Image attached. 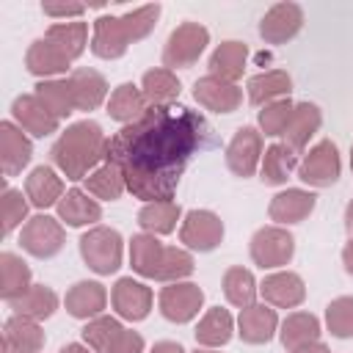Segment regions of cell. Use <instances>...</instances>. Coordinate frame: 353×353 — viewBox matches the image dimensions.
Returning a JSON list of instances; mask_svg holds the SVG:
<instances>
[{
	"label": "cell",
	"mask_w": 353,
	"mask_h": 353,
	"mask_svg": "<svg viewBox=\"0 0 353 353\" xmlns=\"http://www.w3.org/2000/svg\"><path fill=\"white\" fill-rule=\"evenodd\" d=\"M223 295L226 301L234 306V309H245L251 303H256V295H259V284L254 279V273L243 265H232L226 268L223 273Z\"/></svg>",
	"instance_id": "cell-40"
},
{
	"label": "cell",
	"mask_w": 353,
	"mask_h": 353,
	"mask_svg": "<svg viewBox=\"0 0 353 353\" xmlns=\"http://www.w3.org/2000/svg\"><path fill=\"white\" fill-rule=\"evenodd\" d=\"M218 138L210 121L185 105L149 108L132 124H124L108 138V163L119 165L127 190L149 201H174L188 163Z\"/></svg>",
	"instance_id": "cell-1"
},
{
	"label": "cell",
	"mask_w": 353,
	"mask_h": 353,
	"mask_svg": "<svg viewBox=\"0 0 353 353\" xmlns=\"http://www.w3.org/2000/svg\"><path fill=\"white\" fill-rule=\"evenodd\" d=\"M63 306L74 320H94L99 314H105L108 306V290L99 281H74L66 295H63Z\"/></svg>",
	"instance_id": "cell-22"
},
{
	"label": "cell",
	"mask_w": 353,
	"mask_h": 353,
	"mask_svg": "<svg viewBox=\"0 0 353 353\" xmlns=\"http://www.w3.org/2000/svg\"><path fill=\"white\" fill-rule=\"evenodd\" d=\"M303 28V8L292 0H281L265 11L259 19V36L265 44H287Z\"/></svg>",
	"instance_id": "cell-15"
},
{
	"label": "cell",
	"mask_w": 353,
	"mask_h": 353,
	"mask_svg": "<svg viewBox=\"0 0 353 353\" xmlns=\"http://www.w3.org/2000/svg\"><path fill=\"white\" fill-rule=\"evenodd\" d=\"M350 171H353V146H350Z\"/></svg>",
	"instance_id": "cell-55"
},
{
	"label": "cell",
	"mask_w": 353,
	"mask_h": 353,
	"mask_svg": "<svg viewBox=\"0 0 353 353\" xmlns=\"http://www.w3.org/2000/svg\"><path fill=\"white\" fill-rule=\"evenodd\" d=\"M279 339L287 350H295L301 345H309L320 339V320L312 312H292L279 323Z\"/></svg>",
	"instance_id": "cell-38"
},
{
	"label": "cell",
	"mask_w": 353,
	"mask_h": 353,
	"mask_svg": "<svg viewBox=\"0 0 353 353\" xmlns=\"http://www.w3.org/2000/svg\"><path fill=\"white\" fill-rule=\"evenodd\" d=\"M30 268L28 262L14 254V251H3L0 254V298L8 303L14 298H19L33 281H30Z\"/></svg>",
	"instance_id": "cell-35"
},
{
	"label": "cell",
	"mask_w": 353,
	"mask_h": 353,
	"mask_svg": "<svg viewBox=\"0 0 353 353\" xmlns=\"http://www.w3.org/2000/svg\"><path fill=\"white\" fill-rule=\"evenodd\" d=\"M130 265L138 276L154 279L163 284L188 281V276L196 270L193 254L179 245H165L154 234L141 232L130 240Z\"/></svg>",
	"instance_id": "cell-4"
},
{
	"label": "cell",
	"mask_w": 353,
	"mask_h": 353,
	"mask_svg": "<svg viewBox=\"0 0 353 353\" xmlns=\"http://www.w3.org/2000/svg\"><path fill=\"white\" fill-rule=\"evenodd\" d=\"M58 353H94L88 345H80V342H69V345H63Z\"/></svg>",
	"instance_id": "cell-51"
},
{
	"label": "cell",
	"mask_w": 353,
	"mask_h": 353,
	"mask_svg": "<svg viewBox=\"0 0 353 353\" xmlns=\"http://www.w3.org/2000/svg\"><path fill=\"white\" fill-rule=\"evenodd\" d=\"M25 69L39 77V80H52V77H69L72 74V61L44 36L30 41L25 52Z\"/></svg>",
	"instance_id": "cell-21"
},
{
	"label": "cell",
	"mask_w": 353,
	"mask_h": 353,
	"mask_svg": "<svg viewBox=\"0 0 353 353\" xmlns=\"http://www.w3.org/2000/svg\"><path fill=\"white\" fill-rule=\"evenodd\" d=\"M160 14H163L160 3H146L127 11L124 17H113V14L97 17L91 30V52L102 61L121 58L130 50V44L146 39L154 30Z\"/></svg>",
	"instance_id": "cell-3"
},
{
	"label": "cell",
	"mask_w": 353,
	"mask_h": 353,
	"mask_svg": "<svg viewBox=\"0 0 353 353\" xmlns=\"http://www.w3.org/2000/svg\"><path fill=\"white\" fill-rule=\"evenodd\" d=\"M52 165L72 182L85 179L108 157V135L94 119L69 124L50 149Z\"/></svg>",
	"instance_id": "cell-2"
},
{
	"label": "cell",
	"mask_w": 353,
	"mask_h": 353,
	"mask_svg": "<svg viewBox=\"0 0 353 353\" xmlns=\"http://www.w3.org/2000/svg\"><path fill=\"white\" fill-rule=\"evenodd\" d=\"M141 91H143L149 108H168V105H176L179 91H182V83H179V77H176L174 69L154 66V69H146L143 72Z\"/></svg>",
	"instance_id": "cell-26"
},
{
	"label": "cell",
	"mask_w": 353,
	"mask_h": 353,
	"mask_svg": "<svg viewBox=\"0 0 353 353\" xmlns=\"http://www.w3.org/2000/svg\"><path fill=\"white\" fill-rule=\"evenodd\" d=\"M149 353H185V347L179 342H171V339H163V342H154Z\"/></svg>",
	"instance_id": "cell-48"
},
{
	"label": "cell",
	"mask_w": 353,
	"mask_h": 353,
	"mask_svg": "<svg viewBox=\"0 0 353 353\" xmlns=\"http://www.w3.org/2000/svg\"><path fill=\"white\" fill-rule=\"evenodd\" d=\"M279 334V314L273 306H268L265 301L251 303L245 309H240L237 317V336L245 345H268L273 336Z\"/></svg>",
	"instance_id": "cell-19"
},
{
	"label": "cell",
	"mask_w": 353,
	"mask_h": 353,
	"mask_svg": "<svg viewBox=\"0 0 353 353\" xmlns=\"http://www.w3.org/2000/svg\"><path fill=\"white\" fill-rule=\"evenodd\" d=\"M8 306L14 309V314H22V317H30V320H47L58 312L61 306V298L52 287L47 284H30L19 298L8 301Z\"/></svg>",
	"instance_id": "cell-30"
},
{
	"label": "cell",
	"mask_w": 353,
	"mask_h": 353,
	"mask_svg": "<svg viewBox=\"0 0 353 353\" xmlns=\"http://www.w3.org/2000/svg\"><path fill=\"white\" fill-rule=\"evenodd\" d=\"M193 353H221V350H212V347H196Z\"/></svg>",
	"instance_id": "cell-54"
},
{
	"label": "cell",
	"mask_w": 353,
	"mask_h": 353,
	"mask_svg": "<svg viewBox=\"0 0 353 353\" xmlns=\"http://www.w3.org/2000/svg\"><path fill=\"white\" fill-rule=\"evenodd\" d=\"M292 110H295V102L287 97V99H276L270 105H265L256 116V124H259V132H265L268 138H279L284 135L290 119H292Z\"/></svg>",
	"instance_id": "cell-44"
},
{
	"label": "cell",
	"mask_w": 353,
	"mask_h": 353,
	"mask_svg": "<svg viewBox=\"0 0 353 353\" xmlns=\"http://www.w3.org/2000/svg\"><path fill=\"white\" fill-rule=\"evenodd\" d=\"M317 207V196L306 188H287L281 193H276L268 204V215L276 226H290V223H301L306 221Z\"/></svg>",
	"instance_id": "cell-18"
},
{
	"label": "cell",
	"mask_w": 353,
	"mask_h": 353,
	"mask_svg": "<svg viewBox=\"0 0 353 353\" xmlns=\"http://www.w3.org/2000/svg\"><path fill=\"white\" fill-rule=\"evenodd\" d=\"M0 353H17V350H14V345H11V342H8L6 336L0 339Z\"/></svg>",
	"instance_id": "cell-53"
},
{
	"label": "cell",
	"mask_w": 353,
	"mask_h": 353,
	"mask_svg": "<svg viewBox=\"0 0 353 353\" xmlns=\"http://www.w3.org/2000/svg\"><path fill=\"white\" fill-rule=\"evenodd\" d=\"M245 63H248V47H245L243 41H234V39L221 41V44L212 50L210 61H207L210 74H215V77H221V80H229V83H237V80L243 77Z\"/></svg>",
	"instance_id": "cell-32"
},
{
	"label": "cell",
	"mask_w": 353,
	"mask_h": 353,
	"mask_svg": "<svg viewBox=\"0 0 353 353\" xmlns=\"http://www.w3.org/2000/svg\"><path fill=\"white\" fill-rule=\"evenodd\" d=\"M248 254H251V262L259 265L262 270L284 268L295 254V237L287 232V226H276V223L262 226L251 234Z\"/></svg>",
	"instance_id": "cell-7"
},
{
	"label": "cell",
	"mask_w": 353,
	"mask_h": 353,
	"mask_svg": "<svg viewBox=\"0 0 353 353\" xmlns=\"http://www.w3.org/2000/svg\"><path fill=\"white\" fill-rule=\"evenodd\" d=\"M83 182H85V193H91L97 201H119L127 190V182H124L119 165H113L108 160L99 168H94Z\"/></svg>",
	"instance_id": "cell-41"
},
{
	"label": "cell",
	"mask_w": 353,
	"mask_h": 353,
	"mask_svg": "<svg viewBox=\"0 0 353 353\" xmlns=\"http://www.w3.org/2000/svg\"><path fill=\"white\" fill-rule=\"evenodd\" d=\"M342 174L339 149L331 138L317 141L298 163V179L309 188H331Z\"/></svg>",
	"instance_id": "cell-10"
},
{
	"label": "cell",
	"mask_w": 353,
	"mask_h": 353,
	"mask_svg": "<svg viewBox=\"0 0 353 353\" xmlns=\"http://www.w3.org/2000/svg\"><path fill=\"white\" fill-rule=\"evenodd\" d=\"M80 256L97 276H110L121 268L124 259V240L110 226H91L80 237Z\"/></svg>",
	"instance_id": "cell-5"
},
{
	"label": "cell",
	"mask_w": 353,
	"mask_h": 353,
	"mask_svg": "<svg viewBox=\"0 0 353 353\" xmlns=\"http://www.w3.org/2000/svg\"><path fill=\"white\" fill-rule=\"evenodd\" d=\"M223 234H226V226L221 215H215L212 210H188L182 215L179 243L188 251H199V254L215 251L223 243Z\"/></svg>",
	"instance_id": "cell-9"
},
{
	"label": "cell",
	"mask_w": 353,
	"mask_h": 353,
	"mask_svg": "<svg viewBox=\"0 0 353 353\" xmlns=\"http://www.w3.org/2000/svg\"><path fill=\"white\" fill-rule=\"evenodd\" d=\"M28 210H30V201L22 190L3 188L0 190V234L8 237L17 226H25L28 223Z\"/></svg>",
	"instance_id": "cell-43"
},
{
	"label": "cell",
	"mask_w": 353,
	"mask_h": 353,
	"mask_svg": "<svg viewBox=\"0 0 353 353\" xmlns=\"http://www.w3.org/2000/svg\"><path fill=\"white\" fill-rule=\"evenodd\" d=\"M193 334H196V345L199 347L218 350V347L229 345V339L234 336V317L229 314V309L212 306L199 317V325H196Z\"/></svg>",
	"instance_id": "cell-29"
},
{
	"label": "cell",
	"mask_w": 353,
	"mask_h": 353,
	"mask_svg": "<svg viewBox=\"0 0 353 353\" xmlns=\"http://www.w3.org/2000/svg\"><path fill=\"white\" fill-rule=\"evenodd\" d=\"M342 265H345V273L353 276V234H350V240L342 248Z\"/></svg>",
	"instance_id": "cell-50"
},
{
	"label": "cell",
	"mask_w": 353,
	"mask_h": 353,
	"mask_svg": "<svg viewBox=\"0 0 353 353\" xmlns=\"http://www.w3.org/2000/svg\"><path fill=\"white\" fill-rule=\"evenodd\" d=\"M36 97L63 121L66 116H72L77 110V99H74V85L69 77H52V80H39L33 85Z\"/></svg>",
	"instance_id": "cell-34"
},
{
	"label": "cell",
	"mask_w": 353,
	"mask_h": 353,
	"mask_svg": "<svg viewBox=\"0 0 353 353\" xmlns=\"http://www.w3.org/2000/svg\"><path fill=\"white\" fill-rule=\"evenodd\" d=\"M262 152H265V141H262V132L256 127H240L232 141L226 143V168L240 176V179H248L256 174L259 163H262Z\"/></svg>",
	"instance_id": "cell-12"
},
{
	"label": "cell",
	"mask_w": 353,
	"mask_h": 353,
	"mask_svg": "<svg viewBox=\"0 0 353 353\" xmlns=\"http://www.w3.org/2000/svg\"><path fill=\"white\" fill-rule=\"evenodd\" d=\"M11 121L25 130L33 138H47L52 132H58L61 119L36 97V94H19L11 102Z\"/></svg>",
	"instance_id": "cell-14"
},
{
	"label": "cell",
	"mask_w": 353,
	"mask_h": 353,
	"mask_svg": "<svg viewBox=\"0 0 353 353\" xmlns=\"http://www.w3.org/2000/svg\"><path fill=\"white\" fill-rule=\"evenodd\" d=\"M207 44H210V30L201 22H179L163 44V66L188 69L201 58Z\"/></svg>",
	"instance_id": "cell-6"
},
{
	"label": "cell",
	"mask_w": 353,
	"mask_h": 353,
	"mask_svg": "<svg viewBox=\"0 0 353 353\" xmlns=\"http://www.w3.org/2000/svg\"><path fill=\"white\" fill-rule=\"evenodd\" d=\"M259 295L273 309H295L306 301V284L292 270H276L259 281Z\"/></svg>",
	"instance_id": "cell-17"
},
{
	"label": "cell",
	"mask_w": 353,
	"mask_h": 353,
	"mask_svg": "<svg viewBox=\"0 0 353 353\" xmlns=\"http://www.w3.org/2000/svg\"><path fill=\"white\" fill-rule=\"evenodd\" d=\"M63 193H66L63 190V179L58 176V171L52 165H36L25 176V196H28L30 207H36V210L58 207Z\"/></svg>",
	"instance_id": "cell-24"
},
{
	"label": "cell",
	"mask_w": 353,
	"mask_h": 353,
	"mask_svg": "<svg viewBox=\"0 0 353 353\" xmlns=\"http://www.w3.org/2000/svg\"><path fill=\"white\" fill-rule=\"evenodd\" d=\"M3 336L14 345L17 353H39L47 342L44 328L39 325V320H30V317H22V314H11L6 320Z\"/></svg>",
	"instance_id": "cell-39"
},
{
	"label": "cell",
	"mask_w": 353,
	"mask_h": 353,
	"mask_svg": "<svg viewBox=\"0 0 353 353\" xmlns=\"http://www.w3.org/2000/svg\"><path fill=\"white\" fill-rule=\"evenodd\" d=\"M55 212H58V221L61 223L74 226V229H80V226H97V221H102L99 201L91 193L80 190V188H69L63 193V199L58 201Z\"/></svg>",
	"instance_id": "cell-23"
},
{
	"label": "cell",
	"mask_w": 353,
	"mask_h": 353,
	"mask_svg": "<svg viewBox=\"0 0 353 353\" xmlns=\"http://www.w3.org/2000/svg\"><path fill=\"white\" fill-rule=\"evenodd\" d=\"M116 353H143V336L138 331H130L127 328V334H124V339H121V345H119Z\"/></svg>",
	"instance_id": "cell-47"
},
{
	"label": "cell",
	"mask_w": 353,
	"mask_h": 353,
	"mask_svg": "<svg viewBox=\"0 0 353 353\" xmlns=\"http://www.w3.org/2000/svg\"><path fill=\"white\" fill-rule=\"evenodd\" d=\"M33 157V143L25 135V130H19L11 119L0 121V168L3 176H17L22 174V168L30 163Z\"/></svg>",
	"instance_id": "cell-20"
},
{
	"label": "cell",
	"mask_w": 353,
	"mask_h": 353,
	"mask_svg": "<svg viewBox=\"0 0 353 353\" xmlns=\"http://www.w3.org/2000/svg\"><path fill=\"white\" fill-rule=\"evenodd\" d=\"M157 306H160V314L168 323L185 325V323H190V320L199 317V312L204 306V290L196 281H174V284H165L157 292Z\"/></svg>",
	"instance_id": "cell-11"
},
{
	"label": "cell",
	"mask_w": 353,
	"mask_h": 353,
	"mask_svg": "<svg viewBox=\"0 0 353 353\" xmlns=\"http://www.w3.org/2000/svg\"><path fill=\"white\" fill-rule=\"evenodd\" d=\"M110 306L121 320L138 323V320L149 317V312L154 306V292L143 281H138L132 276H121L110 290Z\"/></svg>",
	"instance_id": "cell-13"
},
{
	"label": "cell",
	"mask_w": 353,
	"mask_h": 353,
	"mask_svg": "<svg viewBox=\"0 0 353 353\" xmlns=\"http://www.w3.org/2000/svg\"><path fill=\"white\" fill-rule=\"evenodd\" d=\"M290 353H331V347H328L325 342L314 339V342H309V345H301V347H295V350H290Z\"/></svg>",
	"instance_id": "cell-49"
},
{
	"label": "cell",
	"mask_w": 353,
	"mask_h": 353,
	"mask_svg": "<svg viewBox=\"0 0 353 353\" xmlns=\"http://www.w3.org/2000/svg\"><path fill=\"white\" fill-rule=\"evenodd\" d=\"M248 102L256 108H265L276 99H287L292 94V77L284 69H268L259 74H251L245 83Z\"/></svg>",
	"instance_id": "cell-25"
},
{
	"label": "cell",
	"mask_w": 353,
	"mask_h": 353,
	"mask_svg": "<svg viewBox=\"0 0 353 353\" xmlns=\"http://www.w3.org/2000/svg\"><path fill=\"white\" fill-rule=\"evenodd\" d=\"M47 41H52L69 61H77L83 52H85V44H88V25L85 22H55L47 28L44 33Z\"/></svg>",
	"instance_id": "cell-42"
},
{
	"label": "cell",
	"mask_w": 353,
	"mask_h": 353,
	"mask_svg": "<svg viewBox=\"0 0 353 353\" xmlns=\"http://www.w3.org/2000/svg\"><path fill=\"white\" fill-rule=\"evenodd\" d=\"M69 80L74 85L77 110H97L102 102H108V80L97 69H72Z\"/></svg>",
	"instance_id": "cell-36"
},
{
	"label": "cell",
	"mask_w": 353,
	"mask_h": 353,
	"mask_svg": "<svg viewBox=\"0 0 353 353\" xmlns=\"http://www.w3.org/2000/svg\"><path fill=\"white\" fill-rule=\"evenodd\" d=\"M124 334H127V328L121 325V320L110 317V314H99V317L88 320L80 331L83 345H88L94 353H116Z\"/></svg>",
	"instance_id": "cell-31"
},
{
	"label": "cell",
	"mask_w": 353,
	"mask_h": 353,
	"mask_svg": "<svg viewBox=\"0 0 353 353\" xmlns=\"http://www.w3.org/2000/svg\"><path fill=\"white\" fill-rule=\"evenodd\" d=\"M63 243H66L63 223L58 218H52V215H44V212L28 218V223L19 232L22 251L36 256V259H52L55 254H61Z\"/></svg>",
	"instance_id": "cell-8"
},
{
	"label": "cell",
	"mask_w": 353,
	"mask_h": 353,
	"mask_svg": "<svg viewBox=\"0 0 353 353\" xmlns=\"http://www.w3.org/2000/svg\"><path fill=\"white\" fill-rule=\"evenodd\" d=\"M105 108H108V116L124 127V124H132L135 119H141V116L149 110V102H146L141 85H135V83H121V85H116V88L110 91Z\"/></svg>",
	"instance_id": "cell-28"
},
{
	"label": "cell",
	"mask_w": 353,
	"mask_h": 353,
	"mask_svg": "<svg viewBox=\"0 0 353 353\" xmlns=\"http://www.w3.org/2000/svg\"><path fill=\"white\" fill-rule=\"evenodd\" d=\"M193 99L210 113H234L243 105V88L207 72L193 83Z\"/></svg>",
	"instance_id": "cell-16"
},
{
	"label": "cell",
	"mask_w": 353,
	"mask_h": 353,
	"mask_svg": "<svg viewBox=\"0 0 353 353\" xmlns=\"http://www.w3.org/2000/svg\"><path fill=\"white\" fill-rule=\"evenodd\" d=\"M325 328L336 339H353V295H339L325 306Z\"/></svg>",
	"instance_id": "cell-45"
},
{
	"label": "cell",
	"mask_w": 353,
	"mask_h": 353,
	"mask_svg": "<svg viewBox=\"0 0 353 353\" xmlns=\"http://www.w3.org/2000/svg\"><path fill=\"white\" fill-rule=\"evenodd\" d=\"M323 124V113L314 102H295V110H292V119L284 130V143L292 149V152H303L309 146V141L314 138V132L320 130Z\"/></svg>",
	"instance_id": "cell-27"
},
{
	"label": "cell",
	"mask_w": 353,
	"mask_h": 353,
	"mask_svg": "<svg viewBox=\"0 0 353 353\" xmlns=\"http://www.w3.org/2000/svg\"><path fill=\"white\" fill-rule=\"evenodd\" d=\"M85 3H77V0H44L41 3V11L52 19H80L85 14Z\"/></svg>",
	"instance_id": "cell-46"
},
{
	"label": "cell",
	"mask_w": 353,
	"mask_h": 353,
	"mask_svg": "<svg viewBox=\"0 0 353 353\" xmlns=\"http://www.w3.org/2000/svg\"><path fill=\"white\" fill-rule=\"evenodd\" d=\"M182 218V207L176 201H149L138 210V226L154 237L171 234Z\"/></svg>",
	"instance_id": "cell-37"
},
{
	"label": "cell",
	"mask_w": 353,
	"mask_h": 353,
	"mask_svg": "<svg viewBox=\"0 0 353 353\" xmlns=\"http://www.w3.org/2000/svg\"><path fill=\"white\" fill-rule=\"evenodd\" d=\"M345 229L353 234V199H350L347 207H345Z\"/></svg>",
	"instance_id": "cell-52"
},
{
	"label": "cell",
	"mask_w": 353,
	"mask_h": 353,
	"mask_svg": "<svg viewBox=\"0 0 353 353\" xmlns=\"http://www.w3.org/2000/svg\"><path fill=\"white\" fill-rule=\"evenodd\" d=\"M298 152H292L284 141L281 143H270L262 152V163H259V179L265 185H284L290 179L292 171H298Z\"/></svg>",
	"instance_id": "cell-33"
}]
</instances>
